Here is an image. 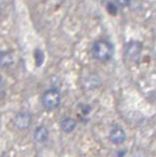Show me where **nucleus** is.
Segmentation results:
<instances>
[{
	"mask_svg": "<svg viewBox=\"0 0 156 157\" xmlns=\"http://www.w3.org/2000/svg\"><path fill=\"white\" fill-rule=\"evenodd\" d=\"M114 53L113 45L104 39L96 40L91 48V54L94 59L101 62L108 61L112 58Z\"/></svg>",
	"mask_w": 156,
	"mask_h": 157,
	"instance_id": "nucleus-1",
	"label": "nucleus"
},
{
	"mask_svg": "<svg viewBox=\"0 0 156 157\" xmlns=\"http://www.w3.org/2000/svg\"><path fill=\"white\" fill-rule=\"evenodd\" d=\"M41 102L43 107L46 110H54L59 106L61 102V95L60 92L55 88H51V90H46L42 94Z\"/></svg>",
	"mask_w": 156,
	"mask_h": 157,
	"instance_id": "nucleus-2",
	"label": "nucleus"
},
{
	"mask_svg": "<svg viewBox=\"0 0 156 157\" xmlns=\"http://www.w3.org/2000/svg\"><path fill=\"white\" fill-rule=\"evenodd\" d=\"M14 124L20 130L28 129L32 124V115L29 112H20L14 119Z\"/></svg>",
	"mask_w": 156,
	"mask_h": 157,
	"instance_id": "nucleus-3",
	"label": "nucleus"
},
{
	"mask_svg": "<svg viewBox=\"0 0 156 157\" xmlns=\"http://www.w3.org/2000/svg\"><path fill=\"white\" fill-rule=\"evenodd\" d=\"M110 140L112 142L116 144H120L124 142L126 140V134L125 131L120 127H115L110 132Z\"/></svg>",
	"mask_w": 156,
	"mask_h": 157,
	"instance_id": "nucleus-4",
	"label": "nucleus"
},
{
	"mask_svg": "<svg viewBox=\"0 0 156 157\" xmlns=\"http://www.w3.org/2000/svg\"><path fill=\"white\" fill-rule=\"evenodd\" d=\"M48 136H49V132H48L47 128L44 126L37 127L35 130V132H33V137L40 144L45 142L48 140Z\"/></svg>",
	"mask_w": 156,
	"mask_h": 157,
	"instance_id": "nucleus-5",
	"label": "nucleus"
},
{
	"mask_svg": "<svg viewBox=\"0 0 156 157\" xmlns=\"http://www.w3.org/2000/svg\"><path fill=\"white\" fill-rule=\"evenodd\" d=\"M141 51V43L138 41H133L128 44L126 48V54L130 58H135L139 55Z\"/></svg>",
	"mask_w": 156,
	"mask_h": 157,
	"instance_id": "nucleus-6",
	"label": "nucleus"
},
{
	"mask_svg": "<svg viewBox=\"0 0 156 157\" xmlns=\"http://www.w3.org/2000/svg\"><path fill=\"white\" fill-rule=\"evenodd\" d=\"M76 125L77 123L76 121L73 119L71 117H67V118H64L61 123H60V127L62 131L64 132H71L74 131V129L76 128Z\"/></svg>",
	"mask_w": 156,
	"mask_h": 157,
	"instance_id": "nucleus-7",
	"label": "nucleus"
},
{
	"mask_svg": "<svg viewBox=\"0 0 156 157\" xmlns=\"http://www.w3.org/2000/svg\"><path fill=\"white\" fill-rule=\"evenodd\" d=\"M14 63V57L12 53L9 51L0 52V66L1 67H9Z\"/></svg>",
	"mask_w": 156,
	"mask_h": 157,
	"instance_id": "nucleus-8",
	"label": "nucleus"
},
{
	"mask_svg": "<svg viewBox=\"0 0 156 157\" xmlns=\"http://www.w3.org/2000/svg\"><path fill=\"white\" fill-rule=\"evenodd\" d=\"M33 55H35L36 65L40 66L41 64H42V62H43V58H44V56H43V52L41 50H40V49H36V51H35V53H33Z\"/></svg>",
	"mask_w": 156,
	"mask_h": 157,
	"instance_id": "nucleus-9",
	"label": "nucleus"
},
{
	"mask_svg": "<svg viewBox=\"0 0 156 157\" xmlns=\"http://www.w3.org/2000/svg\"><path fill=\"white\" fill-rule=\"evenodd\" d=\"M107 10H108V12L111 15H116V13H117V7L113 3H109L108 4V6H107Z\"/></svg>",
	"mask_w": 156,
	"mask_h": 157,
	"instance_id": "nucleus-10",
	"label": "nucleus"
},
{
	"mask_svg": "<svg viewBox=\"0 0 156 157\" xmlns=\"http://www.w3.org/2000/svg\"><path fill=\"white\" fill-rule=\"evenodd\" d=\"M131 0H116V3L121 7H127L131 4Z\"/></svg>",
	"mask_w": 156,
	"mask_h": 157,
	"instance_id": "nucleus-11",
	"label": "nucleus"
},
{
	"mask_svg": "<svg viewBox=\"0 0 156 157\" xmlns=\"http://www.w3.org/2000/svg\"><path fill=\"white\" fill-rule=\"evenodd\" d=\"M2 86H3V80H2V78L0 77V90H2Z\"/></svg>",
	"mask_w": 156,
	"mask_h": 157,
	"instance_id": "nucleus-12",
	"label": "nucleus"
}]
</instances>
